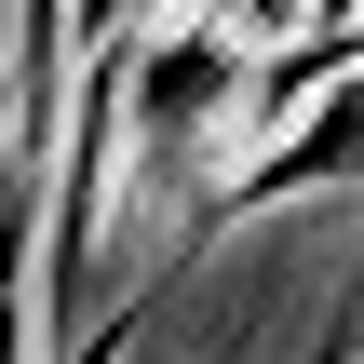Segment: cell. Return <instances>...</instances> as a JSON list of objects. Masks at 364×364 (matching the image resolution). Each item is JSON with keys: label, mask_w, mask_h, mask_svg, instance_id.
Wrapping results in <instances>:
<instances>
[{"label": "cell", "mask_w": 364, "mask_h": 364, "mask_svg": "<svg viewBox=\"0 0 364 364\" xmlns=\"http://www.w3.org/2000/svg\"><path fill=\"white\" fill-rule=\"evenodd\" d=\"M297 189H364V54L311 81V122H297V135H270V149L243 162V189H230V203H297Z\"/></svg>", "instance_id": "cell-1"}]
</instances>
